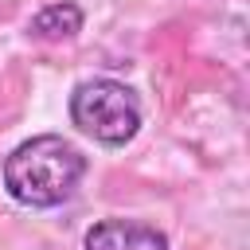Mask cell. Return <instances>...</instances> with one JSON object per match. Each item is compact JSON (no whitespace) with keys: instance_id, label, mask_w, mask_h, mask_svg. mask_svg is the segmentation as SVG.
Here are the masks:
<instances>
[{"instance_id":"cell-1","label":"cell","mask_w":250,"mask_h":250,"mask_svg":"<svg viewBox=\"0 0 250 250\" xmlns=\"http://www.w3.org/2000/svg\"><path fill=\"white\" fill-rule=\"evenodd\" d=\"M86 176V156L59 133H39L16 145L4 160V188L16 203L47 211L62 207Z\"/></svg>"},{"instance_id":"cell-2","label":"cell","mask_w":250,"mask_h":250,"mask_svg":"<svg viewBox=\"0 0 250 250\" xmlns=\"http://www.w3.org/2000/svg\"><path fill=\"white\" fill-rule=\"evenodd\" d=\"M70 121L105 148H121L141 129V102L117 78H86L70 90Z\"/></svg>"},{"instance_id":"cell-3","label":"cell","mask_w":250,"mask_h":250,"mask_svg":"<svg viewBox=\"0 0 250 250\" xmlns=\"http://www.w3.org/2000/svg\"><path fill=\"white\" fill-rule=\"evenodd\" d=\"M82 250H168V234L137 219H102L86 230Z\"/></svg>"},{"instance_id":"cell-4","label":"cell","mask_w":250,"mask_h":250,"mask_svg":"<svg viewBox=\"0 0 250 250\" xmlns=\"http://www.w3.org/2000/svg\"><path fill=\"white\" fill-rule=\"evenodd\" d=\"M78 31H82V8L74 0H55V4L39 8L27 23V35L43 39V43H62V39H74Z\"/></svg>"}]
</instances>
